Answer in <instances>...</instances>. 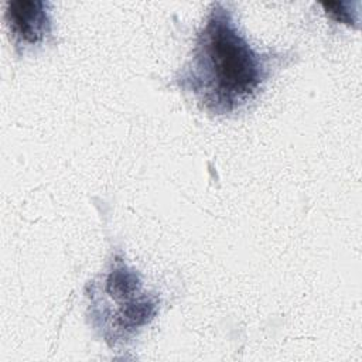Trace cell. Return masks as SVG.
Returning a JSON list of instances; mask_svg holds the SVG:
<instances>
[{
    "label": "cell",
    "instance_id": "6da1fadb",
    "mask_svg": "<svg viewBox=\"0 0 362 362\" xmlns=\"http://www.w3.org/2000/svg\"><path fill=\"white\" fill-rule=\"evenodd\" d=\"M281 57L255 49L240 33L232 10L215 1L174 83L192 93L209 113L228 115L259 95Z\"/></svg>",
    "mask_w": 362,
    "mask_h": 362
},
{
    "label": "cell",
    "instance_id": "7a4b0ae2",
    "mask_svg": "<svg viewBox=\"0 0 362 362\" xmlns=\"http://www.w3.org/2000/svg\"><path fill=\"white\" fill-rule=\"evenodd\" d=\"M90 317L106 341H124L146 325L157 311L156 297L141 291V280L122 257L115 256L110 267L92 281Z\"/></svg>",
    "mask_w": 362,
    "mask_h": 362
},
{
    "label": "cell",
    "instance_id": "3957f363",
    "mask_svg": "<svg viewBox=\"0 0 362 362\" xmlns=\"http://www.w3.org/2000/svg\"><path fill=\"white\" fill-rule=\"evenodd\" d=\"M48 3L42 0L8 1L6 21L16 48L41 45L51 35V17Z\"/></svg>",
    "mask_w": 362,
    "mask_h": 362
}]
</instances>
